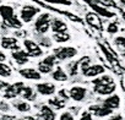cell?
Masks as SVG:
<instances>
[{
    "label": "cell",
    "mask_w": 125,
    "mask_h": 120,
    "mask_svg": "<svg viewBox=\"0 0 125 120\" xmlns=\"http://www.w3.org/2000/svg\"><path fill=\"white\" fill-rule=\"evenodd\" d=\"M91 82H92V85L94 86V85H108V83H113V82H115V81H114L113 76H110V75H108V74H103V75H101V76H98V77H94Z\"/></svg>",
    "instance_id": "cell-24"
},
{
    "label": "cell",
    "mask_w": 125,
    "mask_h": 120,
    "mask_svg": "<svg viewBox=\"0 0 125 120\" xmlns=\"http://www.w3.org/2000/svg\"><path fill=\"white\" fill-rule=\"evenodd\" d=\"M12 75V69L5 64V61H0V77H10Z\"/></svg>",
    "instance_id": "cell-28"
},
{
    "label": "cell",
    "mask_w": 125,
    "mask_h": 120,
    "mask_svg": "<svg viewBox=\"0 0 125 120\" xmlns=\"http://www.w3.org/2000/svg\"><path fill=\"white\" fill-rule=\"evenodd\" d=\"M19 74L21 75V77H23L25 80H28V81L42 80V74L36 68H22L19 70Z\"/></svg>",
    "instance_id": "cell-10"
},
{
    "label": "cell",
    "mask_w": 125,
    "mask_h": 120,
    "mask_svg": "<svg viewBox=\"0 0 125 120\" xmlns=\"http://www.w3.org/2000/svg\"><path fill=\"white\" fill-rule=\"evenodd\" d=\"M121 16H123V20L125 21V12H123V14H121Z\"/></svg>",
    "instance_id": "cell-45"
},
{
    "label": "cell",
    "mask_w": 125,
    "mask_h": 120,
    "mask_svg": "<svg viewBox=\"0 0 125 120\" xmlns=\"http://www.w3.org/2000/svg\"><path fill=\"white\" fill-rule=\"evenodd\" d=\"M50 31L53 33H59V32H68V25L64 20L59 17H52L50 22Z\"/></svg>",
    "instance_id": "cell-17"
},
{
    "label": "cell",
    "mask_w": 125,
    "mask_h": 120,
    "mask_svg": "<svg viewBox=\"0 0 125 120\" xmlns=\"http://www.w3.org/2000/svg\"><path fill=\"white\" fill-rule=\"evenodd\" d=\"M109 120H123V118H121V115H119V114H116V115H113Z\"/></svg>",
    "instance_id": "cell-42"
},
{
    "label": "cell",
    "mask_w": 125,
    "mask_h": 120,
    "mask_svg": "<svg viewBox=\"0 0 125 120\" xmlns=\"http://www.w3.org/2000/svg\"><path fill=\"white\" fill-rule=\"evenodd\" d=\"M0 44H1L3 49H8V50H12V51L20 49L19 39L16 37H10V36L1 37V39H0Z\"/></svg>",
    "instance_id": "cell-14"
},
{
    "label": "cell",
    "mask_w": 125,
    "mask_h": 120,
    "mask_svg": "<svg viewBox=\"0 0 125 120\" xmlns=\"http://www.w3.org/2000/svg\"><path fill=\"white\" fill-rule=\"evenodd\" d=\"M50 76H52V79H53L54 81H56V82H66V81L69 80L68 72L62 69L61 66H56V68L52 71Z\"/></svg>",
    "instance_id": "cell-19"
},
{
    "label": "cell",
    "mask_w": 125,
    "mask_h": 120,
    "mask_svg": "<svg viewBox=\"0 0 125 120\" xmlns=\"http://www.w3.org/2000/svg\"><path fill=\"white\" fill-rule=\"evenodd\" d=\"M0 16H1L4 23L11 28H21L22 21L15 14V10L10 5H0Z\"/></svg>",
    "instance_id": "cell-1"
},
{
    "label": "cell",
    "mask_w": 125,
    "mask_h": 120,
    "mask_svg": "<svg viewBox=\"0 0 125 120\" xmlns=\"http://www.w3.org/2000/svg\"><path fill=\"white\" fill-rule=\"evenodd\" d=\"M107 32L109 34H116L119 32V25L116 21H113V22H109L108 26H107Z\"/></svg>",
    "instance_id": "cell-32"
},
{
    "label": "cell",
    "mask_w": 125,
    "mask_h": 120,
    "mask_svg": "<svg viewBox=\"0 0 125 120\" xmlns=\"http://www.w3.org/2000/svg\"><path fill=\"white\" fill-rule=\"evenodd\" d=\"M41 14V9L34 6V5H31V4H27V5H23L20 10V19L23 23H30L32 21H34V19Z\"/></svg>",
    "instance_id": "cell-4"
},
{
    "label": "cell",
    "mask_w": 125,
    "mask_h": 120,
    "mask_svg": "<svg viewBox=\"0 0 125 120\" xmlns=\"http://www.w3.org/2000/svg\"><path fill=\"white\" fill-rule=\"evenodd\" d=\"M52 39H53L55 43L64 44V43H66V42H69V40L71 39V36H70L69 32H59V33H53Z\"/></svg>",
    "instance_id": "cell-23"
},
{
    "label": "cell",
    "mask_w": 125,
    "mask_h": 120,
    "mask_svg": "<svg viewBox=\"0 0 125 120\" xmlns=\"http://www.w3.org/2000/svg\"><path fill=\"white\" fill-rule=\"evenodd\" d=\"M1 120H16V116L11 114H4L1 116Z\"/></svg>",
    "instance_id": "cell-39"
},
{
    "label": "cell",
    "mask_w": 125,
    "mask_h": 120,
    "mask_svg": "<svg viewBox=\"0 0 125 120\" xmlns=\"http://www.w3.org/2000/svg\"><path fill=\"white\" fill-rule=\"evenodd\" d=\"M38 118L42 119V120H55V119H56L55 109H53L49 104H43V105H41V108H39Z\"/></svg>",
    "instance_id": "cell-13"
},
{
    "label": "cell",
    "mask_w": 125,
    "mask_h": 120,
    "mask_svg": "<svg viewBox=\"0 0 125 120\" xmlns=\"http://www.w3.org/2000/svg\"><path fill=\"white\" fill-rule=\"evenodd\" d=\"M23 87H25V83L21 82V81L9 85L8 88L4 91V98L5 99H15L16 97L21 96V92H22Z\"/></svg>",
    "instance_id": "cell-6"
},
{
    "label": "cell",
    "mask_w": 125,
    "mask_h": 120,
    "mask_svg": "<svg viewBox=\"0 0 125 120\" xmlns=\"http://www.w3.org/2000/svg\"><path fill=\"white\" fill-rule=\"evenodd\" d=\"M37 40V43L42 47V48H50L52 47V38L50 37H47L45 34H39V33H36V37H34Z\"/></svg>",
    "instance_id": "cell-26"
},
{
    "label": "cell",
    "mask_w": 125,
    "mask_h": 120,
    "mask_svg": "<svg viewBox=\"0 0 125 120\" xmlns=\"http://www.w3.org/2000/svg\"><path fill=\"white\" fill-rule=\"evenodd\" d=\"M88 110L93 114V116L98 118V119H103V118H107L109 115L113 114V110L108 107H105L104 104H93V105H90Z\"/></svg>",
    "instance_id": "cell-9"
},
{
    "label": "cell",
    "mask_w": 125,
    "mask_h": 120,
    "mask_svg": "<svg viewBox=\"0 0 125 120\" xmlns=\"http://www.w3.org/2000/svg\"><path fill=\"white\" fill-rule=\"evenodd\" d=\"M9 85H10L9 82H6V81H4V80H0V91H5Z\"/></svg>",
    "instance_id": "cell-38"
},
{
    "label": "cell",
    "mask_w": 125,
    "mask_h": 120,
    "mask_svg": "<svg viewBox=\"0 0 125 120\" xmlns=\"http://www.w3.org/2000/svg\"><path fill=\"white\" fill-rule=\"evenodd\" d=\"M68 71L70 74V76H76L80 72V66H79V60H75V61H71L68 64Z\"/></svg>",
    "instance_id": "cell-29"
},
{
    "label": "cell",
    "mask_w": 125,
    "mask_h": 120,
    "mask_svg": "<svg viewBox=\"0 0 125 120\" xmlns=\"http://www.w3.org/2000/svg\"><path fill=\"white\" fill-rule=\"evenodd\" d=\"M69 94H70V99H73L74 102L81 103L87 98L88 91L83 86H73L69 90Z\"/></svg>",
    "instance_id": "cell-7"
},
{
    "label": "cell",
    "mask_w": 125,
    "mask_h": 120,
    "mask_svg": "<svg viewBox=\"0 0 125 120\" xmlns=\"http://www.w3.org/2000/svg\"><path fill=\"white\" fill-rule=\"evenodd\" d=\"M85 20H86V22L90 27H93L98 31L102 30V20H101V16L97 12H87Z\"/></svg>",
    "instance_id": "cell-16"
},
{
    "label": "cell",
    "mask_w": 125,
    "mask_h": 120,
    "mask_svg": "<svg viewBox=\"0 0 125 120\" xmlns=\"http://www.w3.org/2000/svg\"><path fill=\"white\" fill-rule=\"evenodd\" d=\"M50 22L52 16L49 12H42L39 14L34 20V32L39 34H47L50 31Z\"/></svg>",
    "instance_id": "cell-3"
},
{
    "label": "cell",
    "mask_w": 125,
    "mask_h": 120,
    "mask_svg": "<svg viewBox=\"0 0 125 120\" xmlns=\"http://www.w3.org/2000/svg\"><path fill=\"white\" fill-rule=\"evenodd\" d=\"M36 91L37 93H39L41 96H45V97H50L54 96L56 92V87L54 83L52 82H39L36 85Z\"/></svg>",
    "instance_id": "cell-11"
},
{
    "label": "cell",
    "mask_w": 125,
    "mask_h": 120,
    "mask_svg": "<svg viewBox=\"0 0 125 120\" xmlns=\"http://www.w3.org/2000/svg\"><path fill=\"white\" fill-rule=\"evenodd\" d=\"M103 74H105V68L101 64H91L86 70H83L81 72V75L83 77H87V79H94V77H98Z\"/></svg>",
    "instance_id": "cell-8"
},
{
    "label": "cell",
    "mask_w": 125,
    "mask_h": 120,
    "mask_svg": "<svg viewBox=\"0 0 125 120\" xmlns=\"http://www.w3.org/2000/svg\"><path fill=\"white\" fill-rule=\"evenodd\" d=\"M10 104L9 103H6L5 100H0V110H1L3 113H8L9 110H10Z\"/></svg>",
    "instance_id": "cell-36"
},
{
    "label": "cell",
    "mask_w": 125,
    "mask_h": 120,
    "mask_svg": "<svg viewBox=\"0 0 125 120\" xmlns=\"http://www.w3.org/2000/svg\"><path fill=\"white\" fill-rule=\"evenodd\" d=\"M116 90V83H108V85H94L93 86V92L98 96H109L113 94Z\"/></svg>",
    "instance_id": "cell-12"
},
{
    "label": "cell",
    "mask_w": 125,
    "mask_h": 120,
    "mask_svg": "<svg viewBox=\"0 0 125 120\" xmlns=\"http://www.w3.org/2000/svg\"><path fill=\"white\" fill-rule=\"evenodd\" d=\"M91 6L93 8V10H96V12H97L99 16L108 17V19L114 17V12H112V11H109V10H107V9H104V8L99 6V5H97V4H91Z\"/></svg>",
    "instance_id": "cell-27"
},
{
    "label": "cell",
    "mask_w": 125,
    "mask_h": 120,
    "mask_svg": "<svg viewBox=\"0 0 125 120\" xmlns=\"http://www.w3.org/2000/svg\"><path fill=\"white\" fill-rule=\"evenodd\" d=\"M80 120H93V114L90 110H83L80 115Z\"/></svg>",
    "instance_id": "cell-35"
},
{
    "label": "cell",
    "mask_w": 125,
    "mask_h": 120,
    "mask_svg": "<svg viewBox=\"0 0 125 120\" xmlns=\"http://www.w3.org/2000/svg\"><path fill=\"white\" fill-rule=\"evenodd\" d=\"M12 107L17 110V111H20V113H28V111H31V109H32V107H31V104L28 103V100H26V99H15L14 102H12Z\"/></svg>",
    "instance_id": "cell-20"
},
{
    "label": "cell",
    "mask_w": 125,
    "mask_h": 120,
    "mask_svg": "<svg viewBox=\"0 0 125 120\" xmlns=\"http://www.w3.org/2000/svg\"><path fill=\"white\" fill-rule=\"evenodd\" d=\"M114 45L118 48V49H121V50H125V36H118L114 38L113 40Z\"/></svg>",
    "instance_id": "cell-31"
},
{
    "label": "cell",
    "mask_w": 125,
    "mask_h": 120,
    "mask_svg": "<svg viewBox=\"0 0 125 120\" xmlns=\"http://www.w3.org/2000/svg\"><path fill=\"white\" fill-rule=\"evenodd\" d=\"M16 120H37V118L27 115V116H22V118H20V119H16Z\"/></svg>",
    "instance_id": "cell-40"
},
{
    "label": "cell",
    "mask_w": 125,
    "mask_h": 120,
    "mask_svg": "<svg viewBox=\"0 0 125 120\" xmlns=\"http://www.w3.org/2000/svg\"><path fill=\"white\" fill-rule=\"evenodd\" d=\"M120 103H121L120 96H119V94H115V93L107 96V98H104V99H103V102H102V104H104L105 107L110 108L112 110L118 109V108L120 107Z\"/></svg>",
    "instance_id": "cell-18"
},
{
    "label": "cell",
    "mask_w": 125,
    "mask_h": 120,
    "mask_svg": "<svg viewBox=\"0 0 125 120\" xmlns=\"http://www.w3.org/2000/svg\"><path fill=\"white\" fill-rule=\"evenodd\" d=\"M91 64H92V60H91V58H90V56H87V55H85V56H82L81 59H79L80 72H82L83 70H86V69H87Z\"/></svg>",
    "instance_id": "cell-30"
},
{
    "label": "cell",
    "mask_w": 125,
    "mask_h": 120,
    "mask_svg": "<svg viewBox=\"0 0 125 120\" xmlns=\"http://www.w3.org/2000/svg\"><path fill=\"white\" fill-rule=\"evenodd\" d=\"M53 54L56 56L59 61H68V60H73L74 58H76L79 51L75 47L71 45H60L53 49Z\"/></svg>",
    "instance_id": "cell-2"
},
{
    "label": "cell",
    "mask_w": 125,
    "mask_h": 120,
    "mask_svg": "<svg viewBox=\"0 0 125 120\" xmlns=\"http://www.w3.org/2000/svg\"><path fill=\"white\" fill-rule=\"evenodd\" d=\"M59 120H75V118H74L71 111H64V113L60 114Z\"/></svg>",
    "instance_id": "cell-34"
},
{
    "label": "cell",
    "mask_w": 125,
    "mask_h": 120,
    "mask_svg": "<svg viewBox=\"0 0 125 120\" xmlns=\"http://www.w3.org/2000/svg\"><path fill=\"white\" fill-rule=\"evenodd\" d=\"M59 97H61L62 99H65V100H68V99H70V94H69V91H66V90H60L59 92Z\"/></svg>",
    "instance_id": "cell-37"
},
{
    "label": "cell",
    "mask_w": 125,
    "mask_h": 120,
    "mask_svg": "<svg viewBox=\"0 0 125 120\" xmlns=\"http://www.w3.org/2000/svg\"><path fill=\"white\" fill-rule=\"evenodd\" d=\"M118 1H119V5L121 8H125V0H118Z\"/></svg>",
    "instance_id": "cell-44"
},
{
    "label": "cell",
    "mask_w": 125,
    "mask_h": 120,
    "mask_svg": "<svg viewBox=\"0 0 125 120\" xmlns=\"http://www.w3.org/2000/svg\"><path fill=\"white\" fill-rule=\"evenodd\" d=\"M21 97L28 102H33L37 98V91H34L31 86H25L21 92Z\"/></svg>",
    "instance_id": "cell-22"
},
{
    "label": "cell",
    "mask_w": 125,
    "mask_h": 120,
    "mask_svg": "<svg viewBox=\"0 0 125 120\" xmlns=\"http://www.w3.org/2000/svg\"><path fill=\"white\" fill-rule=\"evenodd\" d=\"M16 36L25 37V36H26V32H25V31H22V30H21V31H16Z\"/></svg>",
    "instance_id": "cell-43"
},
{
    "label": "cell",
    "mask_w": 125,
    "mask_h": 120,
    "mask_svg": "<svg viewBox=\"0 0 125 120\" xmlns=\"http://www.w3.org/2000/svg\"><path fill=\"white\" fill-rule=\"evenodd\" d=\"M47 3L49 4H54V5H65V6H69L71 5V0H45Z\"/></svg>",
    "instance_id": "cell-33"
},
{
    "label": "cell",
    "mask_w": 125,
    "mask_h": 120,
    "mask_svg": "<svg viewBox=\"0 0 125 120\" xmlns=\"http://www.w3.org/2000/svg\"><path fill=\"white\" fill-rule=\"evenodd\" d=\"M5 60H6V54L0 50V61H5Z\"/></svg>",
    "instance_id": "cell-41"
},
{
    "label": "cell",
    "mask_w": 125,
    "mask_h": 120,
    "mask_svg": "<svg viewBox=\"0 0 125 120\" xmlns=\"http://www.w3.org/2000/svg\"><path fill=\"white\" fill-rule=\"evenodd\" d=\"M53 109H55V110H60V109H64L65 108V105H66V100L65 99H62L61 97H52V98H49L48 99V102H47Z\"/></svg>",
    "instance_id": "cell-21"
},
{
    "label": "cell",
    "mask_w": 125,
    "mask_h": 120,
    "mask_svg": "<svg viewBox=\"0 0 125 120\" xmlns=\"http://www.w3.org/2000/svg\"><path fill=\"white\" fill-rule=\"evenodd\" d=\"M11 56H12V59H14V61L17 64V65H20V66H22V65H26L28 61H30V55L27 54V51L25 50V49H17V50H14L12 53H11Z\"/></svg>",
    "instance_id": "cell-15"
},
{
    "label": "cell",
    "mask_w": 125,
    "mask_h": 120,
    "mask_svg": "<svg viewBox=\"0 0 125 120\" xmlns=\"http://www.w3.org/2000/svg\"><path fill=\"white\" fill-rule=\"evenodd\" d=\"M23 49L27 51V54L30 55V58H41L43 55V48L34 40L31 38H25L22 42Z\"/></svg>",
    "instance_id": "cell-5"
},
{
    "label": "cell",
    "mask_w": 125,
    "mask_h": 120,
    "mask_svg": "<svg viewBox=\"0 0 125 120\" xmlns=\"http://www.w3.org/2000/svg\"><path fill=\"white\" fill-rule=\"evenodd\" d=\"M37 69L39 70V72L42 75H49L54 70V66L50 65V64H48L47 61H44V60L42 59L41 61H38V64H37Z\"/></svg>",
    "instance_id": "cell-25"
}]
</instances>
